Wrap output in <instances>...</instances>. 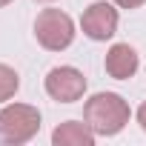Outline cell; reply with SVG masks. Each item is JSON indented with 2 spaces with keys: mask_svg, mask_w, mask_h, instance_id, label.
<instances>
[{
  "mask_svg": "<svg viewBox=\"0 0 146 146\" xmlns=\"http://www.w3.org/2000/svg\"><path fill=\"white\" fill-rule=\"evenodd\" d=\"M37 3H49V0H37Z\"/></svg>",
  "mask_w": 146,
  "mask_h": 146,
  "instance_id": "7c38bea8",
  "label": "cell"
},
{
  "mask_svg": "<svg viewBox=\"0 0 146 146\" xmlns=\"http://www.w3.org/2000/svg\"><path fill=\"white\" fill-rule=\"evenodd\" d=\"M129 117H132L129 103L115 92H98L83 106V120L95 129V135H103V137L117 135L129 123Z\"/></svg>",
  "mask_w": 146,
  "mask_h": 146,
  "instance_id": "6da1fadb",
  "label": "cell"
},
{
  "mask_svg": "<svg viewBox=\"0 0 146 146\" xmlns=\"http://www.w3.org/2000/svg\"><path fill=\"white\" fill-rule=\"evenodd\" d=\"M137 123H140V129L146 132V100L140 103V109H137Z\"/></svg>",
  "mask_w": 146,
  "mask_h": 146,
  "instance_id": "30bf717a",
  "label": "cell"
},
{
  "mask_svg": "<svg viewBox=\"0 0 146 146\" xmlns=\"http://www.w3.org/2000/svg\"><path fill=\"white\" fill-rule=\"evenodd\" d=\"M46 92L57 103H75L86 92V78L75 66H54L46 75Z\"/></svg>",
  "mask_w": 146,
  "mask_h": 146,
  "instance_id": "277c9868",
  "label": "cell"
},
{
  "mask_svg": "<svg viewBox=\"0 0 146 146\" xmlns=\"http://www.w3.org/2000/svg\"><path fill=\"white\" fill-rule=\"evenodd\" d=\"M143 3H146V0H115V6H120V9H137Z\"/></svg>",
  "mask_w": 146,
  "mask_h": 146,
  "instance_id": "9c48e42d",
  "label": "cell"
},
{
  "mask_svg": "<svg viewBox=\"0 0 146 146\" xmlns=\"http://www.w3.org/2000/svg\"><path fill=\"white\" fill-rule=\"evenodd\" d=\"M9 3H12V0H0V6H9Z\"/></svg>",
  "mask_w": 146,
  "mask_h": 146,
  "instance_id": "8fae6325",
  "label": "cell"
},
{
  "mask_svg": "<svg viewBox=\"0 0 146 146\" xmlns=\"http://www.w3.org/2000/svg\"><path fill=\"white\" fill-rule=\"evenodd\" d=\"M40 132V112L32 103H6L0 109V143L20 146Z\"/></svg>",
  "mask_w": 146,
  "mask_h": 146,
  "instance_id": "7a4b0ae2",
  "label": "cell"
},
{
  "mask_svg": "<svg viewBox=\"0 0 146 146\" xmlns=\"http://www.w3.org/2000/svg\"><path fill=\"white\" fill-rule=\"evenodd\" d=\"M20 89V78H17V72L6 63H0V103H6L15 98V92Z\"/></svg>",
  "mask_w": 146,
  "mask_h": 146,
  "instance_id": "ba28073f",
  "label": "cell"
},
{
  "mask_svg": "<svg viewBox=\"0 0 146 146\" xmlns=\"http://www.w3.org/2000/svg\"><path fill=\"white\" fill-rule=\"evenodd\" d=\"M35 37L49 52H63L75 40V20L60 9H43L35 20Z\"/></svg>",
  "mask_w": 146,
  "mask_h": 146,
  "instance_id": "3957f363",
  "label": "cell"
},
{
  "mask_svg": "<svg viewBox=\"0 0 146 146\" xmlns=\"http://www.w3.org/2000/svg\"><path fill=\"white\" fill-rule=\"evenodd\" d=\"M95 129L83 120H66L52 132V143L54 146H92L95 143Z\"/></svg>",
  "mask_w": 146,
  "mask_h": 146,
  "instance_id": "52a82bcc",
  "label": "cell"
},
{
  "mask_svg": "<svg viewBox=\"0 0 146 146\" xmlns=\"http://www.w3.org/2000/svg\"><path fill=\"white\" fill-rule=\"evenodd\" d=\"M137 63H140L137 60V52L129 43H115L106 52V60H103L109 78H115V80H129L135 72H137Z\"/></svg>",
  "mask_w": 146,
  "mask_h": 146,
  "instance_id": "8992f818",
  "label": "cell"
},
{
  "mask_svg": "<svg viewBox=\"0 0 146 146\" xmlns=\"http://www.w3.org/2000/svg\"><path fill=\"white\" fill-rule=\"evenodd\" d=\"M80 26H83V35L89 40H109L115 37L117 32V9L112 3H106V0H98V3H92L83 17H80Z\"/></svg>",
  "mask_w": 146,
  "mask_h": 146,
  "instance_id": "5b68a950",
  "label": "cell"
}]
</instances>
